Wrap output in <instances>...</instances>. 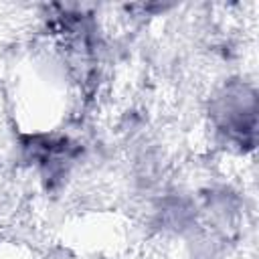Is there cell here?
Instances as JSON below:
<instances>
[{
    "instance_id": "1",
    "label": "cell",
    "mask_w": 259,
    "mask_h": 259,
    "mask_svg": "<svg viewBox=\"0 0 259 259\" xmlns=\"http://www.w3.org/2000/svg\"><path fill=\"white\" fill-rule=\"evenodd\" d=\"M217 117L219 125L223 132L229 136L237 138H247L253 136L255 130V97L253 93L247 91V87L237 89V91H227L219 99L217 107Z\"/></svg>"
}]
</instances>
